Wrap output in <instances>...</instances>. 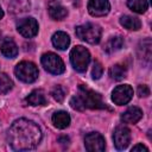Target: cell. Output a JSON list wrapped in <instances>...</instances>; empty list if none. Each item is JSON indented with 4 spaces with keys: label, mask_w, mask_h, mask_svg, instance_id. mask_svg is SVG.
I'll use <instances>...</instances> for the list:
<instances>
[{
    "label": "cell",
    "mask_w": 152,
    "mask_h": 152,
    "mask_svg": "<svg viewBox=\"0 0 152 152\" xmlns=\"http://www.w3.org/2000/svg\"><path fill=\"white\" fill-rule=\"evenodd\" d=\"M42 140L39 126L27 119L15 120L7 131V142L15 151L33 150Z\"/></svg>",
    "instance_id": "obj_1"
},
{
    "label": "cell",
    "mask_w": 152,
    "mask_h": 152,
    "mask_svg": "<svg viewBox=\"0 0 152 152\" xmlns=\"http://www.w3.org/2000/svg\"><path fill=\"white\" fill-rule=\"evenodd\" d=\"M70 106L76 110H84L87 108L89 109L107 108L106 103L102 100V96L84 84H80L77 95L72 96L70 100Z\"/></svg>",
    "instance_id": "obj_2"
},
{
    "label": "cell",
    "mask_w": 152,
    "mask_h": 152,
    "mask_svg": "<svg viewBox=\"0 0 152 152\" xmlns=\"http://www.w3.org/2000/svg\"><path fill=\"white\" fill-rule=\"evenodd\" d=\"M75 33L80 39L89 44H97L101 39L102 31L99 25L93 24V23H87V24L77 26L75 30Z\"/></svg>",
    "instance_id": "obj_3"
},
{
    "label": "cell",
    "mask_w": 152,
    "mask_h": 152,
    "mask_svg": "<svg viewBox=\"0 0 152 152\" xmlns=\"http://www.w3.org/2000/svg\"><path fill=\"white\" fill-rule=\"evenodd\" d=\"M70 62L76 71L83 72L87 70V66L90 62V53L81 45L75 46L70 52Z\"/></svg>",
    "instance_id": "obj_4"
},
{
    "label": "cell",
    "mask_w": 152,
    "mask_h": 152,
    "mask_svg": "<svg viewBox=\"0 0 152 152\" xmlns=\"http://www.w3.org/2000/svg\"><path fill=\"white\" fill-rule=\"evenodd\" d=\"M14 74L20 81L25 83H32L38 78V69L32 62H20L17 64Z\"/></svg>",
    "instance_id": "obj_5"
},
{
    "label": "cell",
    "mask_w": 152,
    "mask_h": 152,
    "mask_svg": "<svg viewBox=\"0 0 152 152\" xmlns=\"http://www.w3.org/2000/svg\"><path fill=\"white\" fill-rule=\"evenodd\" d=\"M42 64L44 66V69L46 71H49L50 74H53V75H59V74H63L64 70H65V66H64V63L62 61V58L53 53V52H48V53H44L42 56Z\"/></svg>",
    "instance_id": "obj_6"
},
{
    "label": "cell",
    "mask_w": 152,
    "mask_h": 152,
    "mask_svg": "<svg viewBox=\"0 0 152 152\" xmlns=\"http://www.w3.org/2000/svg\"><path fill=\"white\" fill-rule=\"evenodd\" d=\"M18 32L25 38H32L38 33V23L34 18H23L17 24Z\"/></svg>",
    "instance_id": "obj_7"
},
{
    "label": "cell",
    "mask_w": 152,
    "mask_h": 152,
    "mask_svg": "<svg viewBox=\"0 0 152 152\" xmlns=\"http://www.w3.org/2000/svg\"><path fill=\"white\" fill-rule=\"evenodd\" d=\"M132 97H133V89L129 84L118 86L116 88H114V90L112 93L113 102L115 104H119V106L128 103Z\"/></svg>",
    "instance_id": "obj_8"
},
{
    "label": "cell",
    "mask_w": 152,
    "mask_h": 152,
    "mask_svg": "<svg viewBox=\"0 0 152 152\" xmlns=\"http://www.w3.org/2000/svg\"><path fill=\"white\" fill-rule=\"evenodd\" d=\"M84 146L86 150L89 152H102L106 147L104 138L96 132H91L86 135L84 138Z\"/></svg>",
    "instance_id": "obj_9"
},
{
    "label": "cell",
    "mask_w": 152,
    "mask_h": 152,
    "mask_svg": "<svg viewBox=\"0 0 152 152\" xmlns=\"http://www.w3.org/2000/svg\"><path fill=\"white\" fill-rule=\"evenodd\" d=\"M114 145L118 150H125L131 141V131L126 126H118L113 134Z\"/></svg>",
    "instance_id": "obj_10"
},
{
    "label": "cell",
    "mask_w": 152,
    "mask_h": 152,
    "mask_svg": "<svg viewBox=\"0 0 152 152\" xmlns=\"http://www.w3.org/2000/svg\"><path fill=\"white\" fill-rule=\"evenodd\" d=\"M110 10V5L108 0H89L88 2V12L93 17H103Z\"/></svg>",
    "instance_id": "obj_11"
},
{
    "label": "cell",
    "mask_w": 152,
    "mask_h": 152,
    "mask_svg": "<svg viewBox=\"0 0 152 152\" xmlns=\"http://www.w3.org/2000/svg\"><path fill=\"white\" fill-rule=\"evenodd\" d=\"M48 11H49V15L53 20H62L68 15L66 8L62 4H59L58 1H51L49 4Z\"/></svg>",
    "instance_id": "obj_12"
},
{
    "label": "cell",
    "mask_w": 152,
    "mask_h": 152,
    "mask_svg": "<svg viewBox=\"0 0 152 152\" xmlns=\"http://www.w3.org/2000/svg\"><path fill=\"white\" fill-rule=\"evenodd\" d=\"M142 118V110L138 107H129L122 115L121 121L125 124H137Z\"/></svg>",
    "instance_id": "obj_13"
},
{
    "label": "cell",
    "mask_w": 152,
    "mask_h": 152,
    "mask_svg": "<svg viewBox=\"0 0 152 152\" xmlns=\"http://www.w3.org/2000/svg\"><path fill=\"white\" fill-rule=\"evenodd\" d=\"M31 7L30 0H12L8 5V11L12 14H23Z\"/></svg>",
    "instance_id": "obj_14"
},
{
    "label": "cell",
    "mask_w": 152,
    "mask_h": 152,
    "mask_svg": "<svg viewBox=\"0 0 152 152\" xmlns=\"http://www.w3.org/2000/svg\"><path fill=\"white\" fill-rule=\"evenodd\" d=\"M52 124L55 127L64 129L70 125V115L64 110H58L52 115Z\"/></svg>",
    "instance_id": "obj_15"
},
{
    "label": "cell",
    "mask_w": 152,
    "mask_h": 152,
    "mask_svg": "<svg viewBox=\"0 0 152 152\" xmlns=\"http://www.w3.org/2000/svg\"><path fill=\"white\" fill-rule=\"evenodd\" d=\"M0 50H1V53L5 57H7V58H14L17 56V53H18V46H17V44L12 39H10V38L5 39L1 43Z\"/></svg>",
    "instance_id": "obj_16"
},
{
    "label": "cell",
    "mask_w": 152,
    "mask_h": 152,
    "mask_svg": "<svg viewBox=\"0 0 152 152\" xmlns=\"http://www.w3.org/2000/svg\"><path fill=\"white\" fill-rule=\"evenodd\" d=\"M26 102L31 106H44V104H46V97H45L44 90H42V89L33 90L26 97Z\"/></svg>",
    "instance_id": "obj_17"
},
{
    "label": "cell",
    "mask_w": 152,
    "mask_h": 152,
    "mask_svg": "<svg viewBox=\"0 0 152 152\" xmlns=\"http://www.w3.org/2000/svg\"><path fill=\"white\" fill-rule=\"evenodd\" d=\"M52 44L58 50H65L70 44V38L65 32L58 31L52 36Z\"/></svg>",
    "instance_id": "obj_18"
},
{
    "label": "cell",
    "mask_w": 152,
    "mask_h": 152,
    "mask_svg": "<svg viewBox=\"0 0 152 152\" xmlns=\"http://www.w3.org/2000/svg\"><path fill=\"white\" fill-rule=\"evenodd\" d=\"M120 24L125 28L131 30V31H137L141 27V21L137 17H133V15H122L120 19Z\"/></svg>",
    "instance_id": "obj_19"
},
{
    "label": "cell",
    "mask_w": 152,
    "mask_h": 152,
    "mask_svg": "<svg viewBox=\"0 0 152 152\" xmlns=\"http://www.w3.org/2000/svg\"><path fill=\"white\" fill-rule=\"evenodd\" d=\"M126 74H127L126 66L122 65V64H115V65L110 66V69H109V76L114 81L124 80L126 77Z\"/></svg>",
    "instance_id": "obj_20"
},
{
    "label": "cell",
    "mask_w": 152,
    "mask_h": 152,
    "mask_svg": "<svg viewBox=\"0 0 152 152\" xmlns=\"http://www.w3.org/2000/svg\"><path fill=\"white\" fill-rule=\"evenodd\" d=\"M124 45V39L120 37V36H116V37H113L110 38L107 44L104 45V51L110 53V52H114V51H118L122 48Z\"/></svg>",
    "instance_id": "obj_21"
},
{
    "label": "cell",
    "mask_w": 152,
    "mask_h": 152,
    "mask_svg": "<svg viewBox=\"0 0 152 152\" xmlns=\"http://www.w3.org/2000/svg\"><path fill=\"white\" fill-rule=\"evenodd\" d=\"M127 6L135 13H144L148 8L147 0H127Z\"/></svg>",
    "instance_id": "obj_22"
},
{
    "label": "cell",
    "mask_w": 152,
    "mask_h": 152,
    "mask_svg": "<svg viewBox=\"0 0 152 152\" xmlns=\"http://www.w3.org/2000/svg\"><path fill=\"white\" fill-rule=\"evenodd\" d=\"M140 48H142V55H140L142 57V63L148 64L151 61V40L150 39L142 40L140 44Z\"/></svg>",
    "instance_id": "obj_23"
},
{
    "label": "cell",
    "mask_w": 152,
    "mask_h": 152,
    "mask_svg": "<svg viewBox=\"0 0 152 152\" xmlns=\"http://www.w3.org/2000/svg\"><path fill=\"white\" fill-rule=\"evenodd\" d=\"M13 87L12 80L6 74H0V94L8 93Z\"/></svg>",
    "instance_id": "obj_24"
},
{
    "label": "cell",
    "mask_w": 152,
    "mask_h": 152,
    "mask_svg": "<svg viewBox=\"0 0 152 152\" xmlns=\"http://www.w3.org/2000/svg\"><path fill=\"white\" fill-rule=\"evenodd\" d=\"M51 95L52 97L57 101V102H63L64 97H65V89L62 87V86H56L52 91H51Z\"/></svg>",
    "instance_id": "obj_25"
},
{
    "label": "cell",
    "mask_w": 152,
    "mask_h": 152,
    "mask_svg": "<svg viewBox=\"0 0 152 152\" xmlns=\"http://www.w3.org/2000/svg\"><path fill=\"white\" fill-rule=\"evenodd\" d=\"M102 72H103V68L102 65L99 63V62H95L94 65H93V70H91V76L94 80H99L101 76H102Z\"/></svg>",
    "instance_id": "obj_26"
},
{
    "label": "cell",
    "mask_w": 152,
    "mask_h": 152,
    "mask_svg": "<svg viewBox=\"0 0 152 152\" xmlns=\"http://www.w3.org/2000/svg\"><path fill=\"white\" fill-rule=\"evenodd\" d=\"M137 93H138V95L140 97H147L150 95V88L147 86H145V84H140L138 87V89H137Z\"/></svg>",
    "instance_id": "obj_27"
},
{
    "label": "cell",
    "mask_w": 152,
    "mask_h": 152,
    "mask_svg": "<svg viewBox=\"0 0 152 152\" xmlns=\"http://www.w3.org/2000/svg\"><path fill=\"white\" fill-rule=\"evenodd\" d=\"M135 152V151H145V152H148V148L145 146V145H142V144H138V145H135V146H133L132 147V152Z\"/></svg>",
    "instance_id": "obj_28"
},
{
    "label": "cell",
    "mask_w": 152,
    "mask_h": 152,
    "mask_svg": "<svg viewBox=\"0 0 152 152\" xmlns=\"http://www.w3.org/2000/svg\"><path fill=\"white\" fill-rule=\"evenodd\" d=\"M58 142H61L62 145H69L70 139H69L68 137H65V135H62V137L58 138Z\"/></svg>",
    "instance_id": "obj_29"
},
{
    "label": "cell",
    "mask_w": 152,
    "mask_h": 152,
    "mask_svg": "<svg viewBox=\"0 0 152 152\" xmlns=\"http://www.w3.org/2000/svg\"><path fill=\"white\" fill-rule=\"evenodd\" d=\"M4 17V12H2V10H1V7H0V19Z\"/></svg>",
    "instance_id": "obj_30"
},
{
    "label": "cell",
    "mask_w": 152,
    "mask_h": 152,
    "mask_svg": "<svg viewBox=\"0 0 152 152\" xmlns=\"http://www.w3.org/2000/svg\"><path fill=\"white\" fill-rule=\"evenodd\" d=\"M0 38H1V33H0Z\"/></svg>",
    "instance_id": "obj_31"
}]
</instances>
